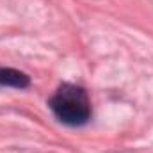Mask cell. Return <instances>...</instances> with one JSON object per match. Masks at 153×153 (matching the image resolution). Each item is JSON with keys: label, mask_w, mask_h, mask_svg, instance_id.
<instances>
[{"label": "cell", "mask_w": 153, "mask_h": 153, "mask_svg": "<svg viewBox=\"0 0 153 153\" xmlns=\"http://www.w3.org/2000/svg\"><path fill=\"white\" fill-rule=\"evenodd\" d=\"M0 85L25 89V87L30 85V78L23 71L13 70V68H0Z\"/></svg>", "instance_id": "2"}, {"label": "cell", "mask_w": 153, "mask_h": 153, "mask_svg": "<svg viewBox=\"0 0 153 153\" xmlns=\"http://www.w3.org/2000/svg\"><path fill=\"white\" fill-rule=\"evenodd\" d=\"M50 109L59 121L70 126H80L91 117L87 93L75 84H62L50 98Z\"/></svg>", "instance_id": "1"}]
</instances>
